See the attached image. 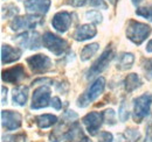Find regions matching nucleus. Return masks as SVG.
I'll list each match as a JSON object with an SVG mask.
<instances>
[{
	"label": "nucleus",
	"instance_id": "nucleus-1",
	"mask_svg": "<svg viewBox=\"0 0 152 142\" xmlns=\"http://www.w3.org/2000/svg\"><path fill=\"white\" fill-rule=\"evenodd\" d=\"M152 28L149 25L136 21V20H129L126 25L125 34L132 43H134L136 46H140L150 36Z\"/></svg>",
	"mask_w": 152,
	"mask_h": 142
},
{
	"label": "nucleus",
	"instance_id": "nucleus-2",
	"mask_svg": "<svg viewBox=\"0 0 152 142\" xmlns=\"http://www.w3.org/2000/svg\"><path fill=\"white\" fill-rule=\"evenodd\" d=\"M152 96L149 93H144L138 98L133 99V120L134 122H142L151 111Z\"/></svg>",
	"mask_w": 152,
	"mask_h": 142
},
{
	"label": "nucleus",
	"instance_id": "nucleus-3",
	"mask_svg": "<svg viewBox=\"0 0 152 142\" xmlns=\"http://www.w3.org/2000/svg\"><path fill=\"white\" fill-rule=\"evenodd\" d=\"M42 43L45 46V48H47L50 53H53L55 56H61L68 50V42L62 38L58 37L57 35L50 33V32H46L42 36Z\"/></svg>",
	"mask_w": 152,
	"mask_h": 142
},
{
	"label": "nucleus",
	"instance_id": "nucleus-4",
	"mask_svg": "<svg viewBox=\"0 0 152 142\" xmlns=\"http://www.w3.org/2000/svg\"><path fill=\"white\" fill-rule=\"evenodd\" d=\"M105 88V78L104 77H98L95 82L91 84V86L88 89V91L77 99V106L86 107L89 103L96 100L104 91Z\"/></svg>",
	"mask_w": 152,
	"mask_h": 142
},
{
	"label": "nucleus",
	"instance_id": "nucleus-5",
	"mask_svg": "<svg viewBox=\"0 0 152 142\" xmlns=\"http://www.w3.org/2000/svg\"><path fill=\"white\" fill-rule=\"evenodd\" d=\"M41 40H42V37L40 35V33L34 32V30H27V32H23V33L13 37V41L15 43H18L20 47L29 49V50L40 49Z\"/></svg>",
	"mask_w": 152,
	"mask_h": 142
},
{
	"label": "nucleus",
	"instance_id": "nucleus-6",
	"mask_svg": "<svg viewBox=\"0 0 152 142\" xmlns=\"http://www.w3.org/2000/svg\"><path fill=\"white\" fill-rule=\"evenodd\" d=\"M115 56V51L113 47H109L102 53V55L96 59V62L90 67V69L88 70V73H87V77L88 78H93L97 75L102 73L103 71L105 70L109 65V63L113 61Z\"/></svg>",
	"mask_w": 152,
	"mask_h": 142
},
{
	"label": "nucleus",
	"instance_id": "nucleus-7",
	"mask_svg": "<svg viewBox=\"0 0 152 142\" xmlns=\"http://www.w3.org/2000/svg\"><path fill=\"white\" fill-rule=\"evenodd\" d=\"M43 21L40 17L37 15H26V17H17L10 23L12 30H20V29H34L37 26L42 25Z\"/></svg>",
	"mask_w": 152,
	"mask_h": 142
},
{
	"label": "nucleus",
	"instance_id": "nucleus-8",
	"mask_svg": "<svg viewBox=\"0 0 152 142\" xmlns=\"http://www.w3.org/2000/svg\"><path fill=\"white\" fill-rule=\"evenodd\" d=\"M27 64L34 73H45L52 68V61L48 56L43 54H38L27 58Z\"/></svg>",
	"mask_w": 152,
	"mask_h": 142
},
{
	"label": "nucleus",
	"instance_id": "nucleus-9",
	"mask_svg": "<svg viewBox=\"0 0 152 142\" xmlns=\"http://www.w3.org/2000/svg\"><path fill=\"white\" fill-rule=\"evenodd\" d=\"M50 89L47 85L39 86L37 90H34L33 97H32V109H41L46 108L50 103Z\"/></svg>",
	"mask_w": 152,
	"mask_h": 142
},
{
	"label": "nucleus",
	"instance_id": "nucleus-10",
	"mask_svg": "<svg viewBox=\"0 0 152 142\" xmlns=\"http://www.w3.org/2000/svg\"><path fill=\"white\" fill-rule=\"evenodd\" d=\"M1 125L6 130L19 129L22 125V117L19 112L1 111Z\"/></svg>",
	"mask_w": 152,
	"mask_h": 142
},
{
	"label": "nucleus",
	"instance_id": "nucleus-11",
	"mask_svg": "<svg viewBox=\"0 0 152 142\" xmlns=\"http://www.w3.org/2000/svg\"><path fill=\"white\" fill-rule=\"evenodd\" d=\"M73 23V15L67 11L57 12L52 19V26L58 33H66Z\"/></svg>",
	"mask_w": 152,
	"mask_h": 142
},
{
	"label": "nucleus",
	"instance_id": "nucleus-12",
	"mask_svg": "<svg viewBox=\"0 0 152 142\" xmlns=\"http://www.w3.org/2000/svg\"><path fill=\"white\" fill-rule=\"evenodd\" d=\"M103 121H104L103 120V113H98V112H90V113L86 114L82 119V122L84 124L88 133L90 135L97 134Z\"/></svg>",
	"mask_w": 152,
	"mask_h": 142
},
{
	"label": "nucleus",
	"instance_id": "nucleus-13",
	"mask_svg": "<svg viewBox=\"0 0 152 142\" xmlns=\"http://www.w3.org/2000/svg\"><path fill=\"white\" fill-rule=\"evenodd\" d=\"M25 68L22 65H15L10 69L2 70L1 72V79L5 83H11V84H18L25 78Z\"/></svg>",
	"mask_w": 152,
	"mask_h": 142
},
{
	"label": "nucleus",
	"instance_id": "nucleus-14",
	"mask_svg": "<svg viewBox=\"0 0 152 142\" xmlns=\"http://www.w3.org/2000/svg\"><path fill=\"white\" fill-rule=\"evenodd\" d=\"M50 0H26L25 8L32 14H47L50 8Z\"/></svg>",
	"mask_w": 152,
	"mask_h": 142
},
{
	"label": "nucleus",
	"instance_id": "nucleus-15",
	"mask_svg": "<svg viewBox=\"0 0 152 142\" xmlns=\"http://www.w3.org/2000/svg\"><path fill=\"white\" fill-rule=\"evenodd\" d=\"M22 55V50L15 47H11L8 44L1 46V63L2 64H11L20 59Z\"/></svg>",
	"mask_w": 152,
	"mask_h": 142
},
{
	"label": "nucleus",
	"instance_id": "nucleus-16",
	"mask_svg": "<svg viewBox=\"0 0 152 142\" xmlns=\"http://www.w3.org/2000/svg\"><path fill=\"white\" fill-rule=\"evenodd\" d=\"M96 34H97V29L95 28V26L87 23V25H82V26L77 27L76 30L74 32L73 37L76 41L82 42V41H87V40L95 37Z\"/></svg>",
	"mask_w": 152,
	"mask_h": 142
},
{
	"label": "nucleus",
	"instance_id": "nucleus-17",
	"mask_svg": "<svg viewBox=\"0 0 152 142\" xmlns=\"http://www.w3.org/2000/svg\"><path fill=\"white\" fill-rule=\"evenodd\" d=\"M28 86L25 85H18L12 91V100L13 104L17 106H25L28 99Z\"/></svg>",
	"mask_w": 152,
	"mask_h": 142
},
{
	"label": "nucleus",
	"instance_id": "nucleus-18",
	"mask_svg": "<svg viewBox=\"0 0 152 142\" xmlns=\"http://www.w3.org/2000/svg\"><path fill=\"white\" fill-rule=\"evenodd\" d=\"M134 63V55L131 53H122L117 61V69L121 71H125L131 69Z\"/></svg>",
	"mask_w": 152,
	"mask_h": 142
},
{
	"label": "nucleus",
	"instance_id": "nucleus-19",
	"mask_svg": "<svg viewBox=\"0 0 152 142\" xmlns=\"http://www.w3.org/2000/svg\"><path fill=\"white\" fill-rule=\"evenodd\" d=\"M35 122L39 126V128L45 129V128H49L53 125L57 124V117L53 114H41L35 118Z\"/></svg>",
	"mask_w": 152,
	"mask_h": 142
},
{
	"label": "nucleus",
	"instance_id": "nucleus-20",
	"mask_svg": "<svg viewBox=\"0 0 152 142\" xmlns=\"http://www.w3.org/2000/svg\"><path fill=\"white\" fill-rule=\"evenodd\" d=\"M140 139V133L138 129L129 128L124 133L117 135V142H137Z\"/></svg>",
	"mask_w": 152,
	"mask_h": 142
},
{
	"label": "nucleus",
	"instance_id": "nucleus-21",
	"mask_svg": "<svg viewBox=\"0 0 152 142\" xmlns=\"http://www.w3.org/2000/svg\"><path fill=\"white\" fill-rule=\"evenodd\" d=\"M142 85V80L139 78V76L137 73H130L126 76L125 80H124V86H125V91L128 93H131L134 90H137Z\"/></svg>",
	"mask_w": 152,
	"mask_h": 142
},
{
	"label": "nucleus",
	"instance_id": "nucleus-22",
	"mask_svg": "<svg viewBox=\"0 0 152 142\" xmlns=\"http://www.w3.org/2000/svg\"><path fill=\"white\" fill-rule=\"evenodd\" d=\"M98 48H99V44L98 43H90V44H87L83 47V49L81 50V59L83 62L90 59L97 51H98Z\"/></svg>",
	"mask_w": 152,
	"mask_h": 142
},
{
	"label": "nucleus",
	"instance_id": "nucleus-23",
	"mask_svg": "<svg viewBox=\"0 0 152 142\" xmlns=\"http://www.w3.org/2000/svg\"><path fill=\"white\" fill-rule=\"evenodd\" d=\"M103 120L107 125H113L116 124V113L113 108H109V109H105L103 112Z\"/></svg>",
	"mask_w": 152,
	"mask_h": 142
},
{
	"label": "nucleus",
	"instance_id": "nucleus-24",
	"mask_svg": "<svg viewBox=\"0 0 152 142\" xmlns=\"http://www.w3.org/2000/svg\"><path fill=\"white\" fill-rule=\"evenodd\" d=\"M129 108H128V105L125 103V100H122L121 103V106H119V109H118V117H119V120L122 122H125L128 119H129Z\"/></svg>",
	"mask_w": 152,
	"mask_h": 142
},
{
	"label": "nucleus",
	"instance_id": "nucleus-25",
	"mask_svg": "<svg viewBox=\"0 0 152 142\" xmlns=\"http://www.w3.org/2000/svg\"><path fill=\"white\" fill-rule=\"evenodd\" d=\"M86 19L94 22V23H101L103 21V17L98 11H88L86 12Z\"/></svg>",
	"mask_w": 152,
	"mask_h": 142
},
{
	"label": "nucleus",
	"instance_id": "nucleus-26",
	"mask_svg": "<svg viewBox=\"0 0 152 142\" xmlns=\"http://www.w3.org/2000/svg\"><path fill=\"white\" fill-rule=\"evenodd\" d=\"M143 70L148 80L152 79V58H146L143 61Z\"/></svg>",
	"mask_w": 152,
	"mask_h": 142
},
{
	"label": "nucleus",
	"instance_id": "nucleus-27",
	"mask_svg": "<svg viewBox=\"0 0 152 142\" xmlns=\"http://www.w3.org/2000/svg\"><path fill=\"white\" fill-rule=\"evenodd\" d=\"M136 14L148 19L152 22V7H140L136 9Z\"/></svg>",
	"mask_w": 152,
	"mask_h": 142
},
{
	"label": "nucleus",
	"instance_id": "nucleus-28",
	"mask_svg": "<svg viewBox=\"0 0 152 142\" xmlns=\"http://www.w3.org/2000/svg\"><path fill=\"white\" fill-rule=\"evenodd\" d=\"M2 142H26V135L25 134H18V135H4Z\"/></svg>",
	"mask_w": 152,
	"mask_h": 142
},
{
	"label": "nucleus",
	"instance_id": "nucleus-29",
	"mask_svg": "<svg viewBox=\"0 0 152 142\" xmlns=\"http://www.w3.org/2000/svg\"><path fill=\"white\" fill-rule=\"evenodd\" d=\"M2 11H6L7 13H6V15L5 17H2V18H15V14H18L19 13V8L17 7V6H14V5H12V4H10V5H7L6 7H2Z\"/></svg>",
	"mask_w": 152,
	"mask_h": 142
},
{
	"label": "nucleus",
	"instance_id": "nucleus-30",
	"mask_svg": "<svg viewBox=\"0 0 152 142\" xmlns=\"http://www.w3.org/2000/svg\"><path fill=\"white\" fill-rule=\"evenodd\" d=\"M98 142H113L114 141V136L111 133L109 132H101L97 136Z\"/></svg>",
	"mask_w": 152,
	"mask_h": 142
},
{
	"label": "nucleus",
	"instance_id": "nucleus-31",
	"mask_svg": "<svg viewBox=\"0 0 152 142\" xmlns=\"http://www.w3.org/2000/svg\"><path fill=\"white\" fill-rule=\"evenodd\" d=\"M90 6L93 7H97V8H102V9H107L108 5L104 2V0H89Z\"/></svg>",
	"mask_w": 152,
	"mask_h": 142
},
{
	"label": "nucleus",
	"instance_id": "nucleus-32",
	"mask_svg": "<svg viewBox=\"0 0 152 142\" xmlns=\"http://www.w3.org/2000/svg\"><path fill=\"white\" fill-rule=\"evenodd\" d=\"M143 142H152V121H150L146 126V132H145V139Z\"/></svg>",
	"mask_w": 152,
	"mask_h": 142
},
{
	"label": "nucleus",
	"instance_id": "nucleus-33",
	"mask_svg": "<svg viewBox=\"0 0 152 142\" xmlns=\"http://www.w3.org/2000/svg\"><path fill=\"white\" fill-rule=\"evenodd\" d=\"M50 105L54 107L55 109H61V107H62V103H61V100H60V98L58 97H54L52 100H50Z\"/></svg>",
	"mask_w": 152,
	"mask_h": 142
},
{
	"label": "nucleus",
	"instance_id": "nucleus-34",
	"mask_svg": "<svg viewBox=\"0 0 152 142\" xmlns=\"http://www.w3.org/2000/svg\"><path fill=\"white\" fill-rule=\"evenodd\" d=\"M7 103V88L1 86V104L5 105Z\"/></svg>",
	"mask_w": 152,
	"mask_h": 142
},
{
	"label": "nucleus",
	"instance_id": "nucleus-35",
	"mask_svg": "<svg viewBox=\"0 0 152 142\" xmlns=\"http://www.w3.org/2000/svg\"><path fill=\"white\" fill-rule=\"evenodd\" d=\"M86 2H87V0H70L69 1V4L75 7H81V6L86 5Z\"/></svg>",
	"mask_w": 152,
	"mask_h": 142
},
{
	"label": "nucleus",
	"instance_id": "nucleus-36",
	"mask_svg": "<svg viewBox=\"0 0 152 142\" xmlns=\"http://www.w3.org/2000/svg\"><path fill=\"white\" fill-rule=\"evenodd\" d=\"M146 51L148 53H152V40L148 43V46H146Z\"/></svg>",
	"mask_w": 152,
	"mask_h": 142
},
{
	"label": "nucleus",
	"instance_id": "nucleus-37",
	"mask_svg": "<svg viewBox=\"0 0 152 142\" xmlns=\"http://www.w3.org/2000/svg\"><path fill=\"white\" fill-rule=\"evenodd\" d=\"M77 142H91V140L89 139V138H87V136H84V138H82L81 140H78Z\"/></svg>",
	"mask_w": 152,
	"mask_h": 142
},
{
	"label": "nucleus",
	"instance_id": "nucleus-38",
	"mask_svg": "<svg viewBox=\"0 0 152 142\" xmlns=\"http://www.w3.org/2000/svg\"><path fill=\"white\" fill-rule=\"evenodd\" d=\"M142 1H143V0H132V4L134 6H137V5H139Z\"/></svg>",
	"mask_w": 152,
	"mask_h": 142
},
{
	"label": "nucleus",
	"instance_id": "nucleus-39",
	"mask_svg": "<svg viewBox=\"0 0 152 142\" xmlns=\"http://www.w3.org/2000/svg\"><path fill=\"white\" fill-rule=\"evenodd\" d=\"M109 1H110L113 5H116V2H117V0H109Z\"/></svg>",
	"mask_w": 152,
	"mask_h": 142
}]
</instances>
